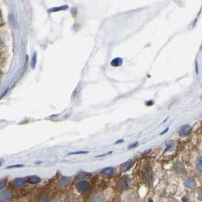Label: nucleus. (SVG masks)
Here are the masks:
<instances>
[{"mask_svg": "<svg viewBox=\"0 0 202 202\" xmlns=\"http://www.w3.org/2000/svg\"><path fill=\"white\" fill-rule=\"evenodd\" d=\"M144 177V183H146V185L149 186L152 185L153 180H154V174H153L152 168L150 166H148L146 168Z\"/></svg>", "mask_w": 202, "mask_h": 202, "instance_id": "obj_2", "label": "nucleus"}, {"mask_svg": "<svg viewBox=\"0 0 202 202\" xmlns=\"http://www.w3.org/2000/svg\"><path fill=\"white\" fill-rule=\"evenodd\" d=\"M91 202H106V199L102 195H97L92 198Z\"/></svg>", "mask_w": 202, "mask_h": 202, "instance_id": "obj_9", "label": "nucleus"}, {"mask_svg": "<svg viewBox=\"0 0 202 202\" xmlns=\"http://www.w3.org/2000/svg\"><path fill=\"white\" fill-rule=\"evenodd\" d=\"M28 182L31 184H37L39 182H40V179L38 176H30L28 178Z\"/></svg>", "mask_w": 202, "mask_h": 202, "instance_id": "obj_11", "label": "nucleus"}, {"mask_svg": "<svg viewBox=\"0 0 202 202\" xmlns=\"http://www.w3.org/2000/svg\"><path fill=\"white\" fill-rule=\"evenodd\" d=\"M0 166H1V162H0Z\"/></svg>", "mask_w": 202, "mask_h": 202, "instance_id": "obj_26", "label": "nucleus"}, {"mask_svg": "<svg viewBox=\"0 0 202 202\" xmlns=\"http://www.w3.org/2000/svg\"><path fill=\"white\" fill-rule=\"evenodd\" d=\"M10 197H11V193H10V191H3V192L2 193V195H0V200H2V201L7 200V199L10 198Z\"/></svg>", "mask_w": 202, "mask_h": 202, "instance_id": "obj_12", "label": "nucleus"}, {"mask_svg": "<svg viewBox=\"0 0 202 202\" xmlns=\"http://www.w3.org/2000/svg\"><path fill=\"white\" fill-rule=\"evenodd\" d=\"M68 9V5H62V6L58 7V8H53V9H51L49 10V11H52V12H56V11H62V10H65V9Z\"/></svg>", "mask_w": 202, "mask_h": 202, "instance_id": "obj_13", "label": "nucleus"}, {"mask_svg": "<svg viewBox=\"0 0 202 202\" xmlns=\"http://www.w3.org/2000/svg\"><path fill=\"white\" fill-rule=\"evenodd\" d=\"M168 131H169V128H166L165 130H163V132H161L160 134V135H164V134H165V133H166V132H167Z\"/></svg>", "mask_w": 202, "mask_h": 202, "instance_id": "obj_22", "label": "nucleus"}, {"mask_svg": "<svg viewBox=\"0 0 202 202\" xmlns=\"http://www.w3.org/2000/svg\"><path fill=\"white\" fill-rule=\"evenodd\" d=\"M124 141V140H122V139H121L120 141H115V144H119V143H122V142H123Z\"/></svg>", "mask_w": 202, "mask_h": 202, "instance_id": "obj_24", "label": "nucleus"}, {"mask_svg": "<svg viewBox=\"0 0 202 202\" xmlns=\"http://www.w3.org/2000/svg\"><path fill=\"white\" fill-rule=\"evenodd\" d=\"M182 201H183V202H189V198L186 197V196H185V197H183L182 198Z\"/></svg>", "mask_w": 202, "mask_h": 202, "instance_id": "obj_21", "label": "nucleus"}, {"mask_svg": "<svg viewBox=\"0 0 202 202\" xmlns=\"http://www.w3.org/2000/svg\"><path fill=\"white\" fill-rule=\"evenodd\" d=\"M170 202H178V201H176V199H171L170 201Z\"/></svg>", "mask_w": 202, "mask_h": 202, "instance_id": "obj_25", "label": "nucleus"}, {"mask_svg": "<svg viewBox=\"0 0 202 202\" xmlns=\"http://www.w3.org/2000/svg\"><path fill=\"white\" fill-rule=\"evenodd\" d=\"M177 166H178V169L176 170V171L178 172H179V173H183L184 172H185V170L184 169L183 165H178Z\"/></svg>", "mask_w": 202, "mask_h": 202, "instance_id": "obj_17", "label": "nucleus"}, {"mask_svg": "<svg viewBox=\"0 0 202 202\" xmlns=\"http://www.w3.org/2000/svg\"><path fill=\"white\" fill-rule=\"evenodd\" d=\"M131 186V179L128 176H123L117 183L118 191H125Z\"/></svg>", "mask_w": 202, "mask_h": 202, "instance_id": "obj_1", "label": "nucleus"}, {"mask_svg": "<svg viewBox=\"0 0 202 202\" xmlns=\"http://www.w3.org/2000/svg\"><path fill=\"white\" fill-rule=\"evenodd\" d=\"M38 202H50V197L47 195H43L39 198Z\"/></svg>", "mask_w": 202, "mask_h": 202, "instance_id": "obj_15", "label": "nucleus"}, {"mask_svg": "<svg viewBox=\"0 0 202 202\" xmlns=\"http://www.w3.org/2000/svg\"><path fill=\"white\" fill-rule=\"evenodd\" d=\"M21 166H23L22 165H16V166H10V167L9 168H15V167H21Z\"/></svg>", "mask_w": 202, "mask_h": 202, "instance_id": "obj_23", "label": "nucleus"}, {"mask_svg": "<svg viewBox=\"0 0 202 202\" xmlns=\"http://www.w3.org/2000/svg\"><path fill=\"white\" fill-rule=\"evenodd\" d=\"M101 172H102V174L103 176H112L113 174H114L115 170H114V169H113V167H107L104 168V169L101 171Z\"/></svg>", "mask_w": 202, "mask_h": 202, "instance_id": "obj_8", "label": "nucleus"}, {"mask_svg": "<svg viewBox=\"0 0 202 202\" xmlns=\"http://www.w3.org/2000/svg\"><path fill=\"white\" fill-rule=\"evenodd\" d=\"M133 163H134V161L132 160H128V161H126L125 163H122V165H121V167H120L121 171L126 172L130 170L132 166H133Z\"/></svg>", "mask_w": 202, "mask_h": 202, "instance_id": "obj_7", "label": "nucleus"}, {"mask_svg": "<svg viewBox=\"0 0 202 202\" xmlns=\"http://www.w3.org/2000/svg\"><path fill=\"white\" fill-rule=\"evenodd\" d=\"M76 187L77 189L80 192H86V191L89 190L91 185H90L89 183L87 181H81L77 184Z\"/></svg>", "mask_w": 202, "mask_h": 202, "instance_id": "obj_3", "label": "nucleus"}, {"mask_svg": "<svg viewBox=\"0 0 202 202\" xmlns=\"http://www.w3.org/2000/svg\"><path fill=\"white\" fill-rule=\"evenodd\" d=\"M197 170L199 172H201L202 171V163H201V157H199L197 162Z\"/></svg>", "mask_w": 202, "mask_h": 202, "instance_id": "obj_16", "label": "nucleus"}, {"mask_svg": "<svg viewBox=\"0 0 202 202\" xmlns=\"http://www.w3.org/2000/svg\"><path fill=\"white\" fill-rule=\"evenodd\" d=\"M36 60H37V55H36V52H35L34 55V57H33V59H32V67L33 68H34L35 64H36Z\"/></svg>", "mask_w": 202, "mask_h": 202, "instance_id": "obj_19", "label": "nucleus"}, {"mask_svg": "<svg viewBox=\"0 0 202 202\" xmlns=\"http://www.w3.org/2000/svg\"><path fill=\"white\" fill-rule=\"evenodd\" d=\"M24 183H25V180L24 179H17L15 180V184L17 187L23 186L24 185Z\"/></svg>", "mask_w": 202, "mask_h": 202, "instance_id": "obj_14", "label": "nucleus"}, {"mask_svg": "<svg viewBox=\"0 0 202 202\" xmlns=\"http://www.w3.org/2000/svg\"><path fill=\"white\" fill-rule=\"evenodd\" d=\"M191 132V127L189 125H185L181 126V128L179 130V134L181 136H185V135H189Z\"/></svg>", "mask_w": 202, "mask_h": 202, "instance_id": "obj_4", "label": "nucleus"}, {"mask_svg": "<svg viewBox=\"0 0 202 202\" xmlns=\"http://www.w3.org/2000/svg\"><path fill=\"white\" fill-rule=\"evenodd\" d=\"M184 185L188 189H193L197 185V182L195 179L188 178L184 182Z\"/></svg>", "mask_w": 202, "mask_h": 202, "instance_id": "obj_5", "label": "nucleus"}, {"mask_svg": "<svg viewBox=\"0 0 202 202\" xmlns=\"http://www.w3.org/2000/svg\"><path fill=\"white\" fill-rule=\"evenodd\" d=\"M138 142H135V143L132 144H131V145L128 146V148H136L138 146Z\"/></svg>", "mask_w": 202, "mask_h": 202, "instance_id": "obj_20", "label": "nucleus"}, {"mask_svg": "<svg viewBox=\"0 0 202 202\" xmlns=\"http://www.w3.org/2000/svg\"><path fill=\"white\" fill-rule=\"evenodd\" d=\"M110 64L113 67H119L120 65H122V59L121 58H115L111 61Z\"/></svg>", "mask_w": 202, "mask_h": 202, "instance_id": "obj_10", "label": "nucleus"}, {"mask_svg": "<svg viewBox=\"0 0 202 202\" xmlns=\"http://www.w3.org/2000/svg\"><path fill=\"white\" fill-rule=\"evenodd\" d=\"M88 151H76V152L69 153L68 155H76V154H87Z\"/></svg>", "mask_w": 202, "mask_h": 202, "instance_id": "obj_18", "label": "nucleus"}, {"mask_svg": "<svg viewBox=\"0 0 202 202\" xmlns=\"http://www.w3.org/2000/svg\"><path fill=\"white\" fill-rule=\"evenodd\" d=\"M72 183V180L69 177H66V176H64L62 178L59 180V186L61 187V188H66L68 185H70Z\"/></svg>", "mask_w": 202, "mask_h": 202, "instance_id": "obj_6", "label": "nucleus"}]
</instances>
